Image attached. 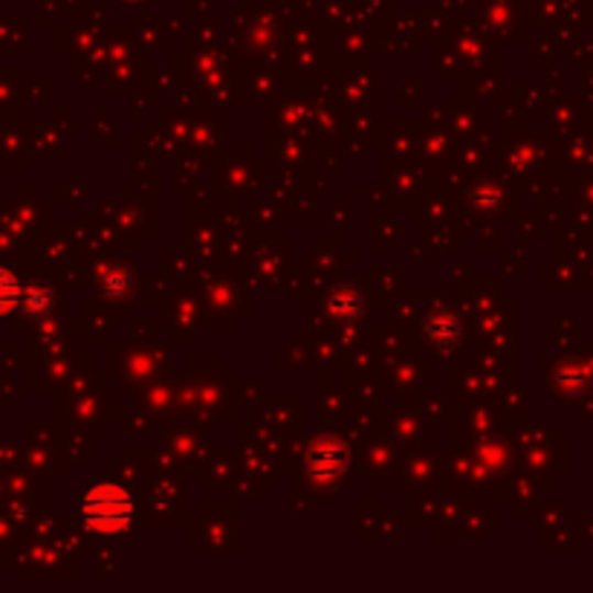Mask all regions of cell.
<instances>
[{
	"mask_svg": "<svg viewBox=\"0 0 593 593\" xmlns=\"http://www.w3.org/2000/svg\"><path fill=\"white\" fill-rule=\"evenodd\" d=\"M85 518L94 530H122L131 518V501L117 486H99L85 498Z\"/></svg>",
	"mask_w": 593,
	"mask_h": 593,
	"instance_id": "cell-1",
	"label": "cell"
}]
</instances>
